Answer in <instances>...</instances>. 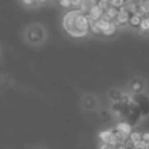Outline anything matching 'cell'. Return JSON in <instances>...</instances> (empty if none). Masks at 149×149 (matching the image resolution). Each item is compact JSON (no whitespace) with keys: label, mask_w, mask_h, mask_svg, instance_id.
Returning <instances> with one entry per match:
<instances>
[{"label":"cell","mask_w":149,"mask_h":149,"mask_svg":"<svg viewBox=\"0 0 149 149\" xmlns=\"http://www.w3.org/2000/svg\"><path fill=\"white\" fill-rule=\"evenodd\" d=\"M80 13H81L80 9H72L65 13L64 17H63V28H64V30L67 31L70 36L74 37V38H82V37H85L88 34V33H85V31L77 30V29L74 28V18H76Z\"/></svg>","instance_id":"6da1fadb"},{"label":"cell","mask_w":149,"mask_h":149,"mask_svg":"<svg viewBox=\"0 0 149 149\" xmlns=\"http://www.w3.org/2000/svg\"><path fill=\"white\" fill-rule=\"evenodd\" d=\"M74 28L77 30H81L88 33L89 31V20H88V16L84 13H80L76 18H74Z\"/></svg>","instance_id":"7a4b0ae2"},{"label":"cell","mask_w":149,"mask_h":149,"mask_svg":"<svg viewBox=\"0 0 149 149\" xmlns=\"http://www.w3.org/2000/svg\"><path fill=\"white\" fill-rule=\"evenodd\" d=\"M130 16H131V13L126 9V7H122V8H119L118 16H116V18H115L114 22H115L118 26L126 25V24H128V21H130Z\"/></svg>","instance_id":"3957f363"},{"label":"cell","mask_w":149,"mask_h":149,"mask_svg":"<svg viewBox=\"0 0 149 149\" xmlns=\"http://www.w3.org/2000/svg\"><path fill=\"white\" fill-rule=\"evenodd\" d=\"M103 15H105V10H103L98 4L94 5V7H92L89 9V12L86 13V16H88L89 20H100Z\"/></svg>","instance_id":"277c9868"},{"label":"cell","mask_w":149,"mask_h":149,"mask_svg":"<svg viewBox=\"0 0 149 149\" xmlns=\"http://www.w3.org/2000/svg\"><path fill=\"white\" fill-rule=\"evenodd\" d=\"M143 13L141 12H137V13H132L131 16H130V21L128 24L132 26V28H139L140 26V22H141L143 20Z\"/></svg>","instance_id":"5b68a950"},{"label":"cell","mask_w":149,"mask_h":149,"mask_svg":"<svg viewBox=\"0 0 149 149\" xmlns=\"http://www.w3.org/2000/svg\"><path fill=\"white\" fill-rule=\"evenodd\" d=\"M116 131L126 135V136H128V135L131 134V126H130L128 123H119L118 126H116Z\"/></svg>","instance_id":"8992f818"},{"label":"cell","mask_w":149,"mask_h":149,"mask_svg":"<svg viewBox=\"0 0 149 149\" xmlns=\"http://www.w3.org/2000/svg\"><path fill=\"white\" fill-rule=\"evenodd\" d=\"M118 12H119V9H116V8H114V7H109L107 9L105 10V16L109 18V20L115 21L116 16H118Z\"/></svg>","instance_id":"52a82bcc"},{"label":"cell","mask_w":149,"mask_h":149,"mask_svg":"<svg viewBox=\"0 0 149 149\" xmlns=\"http://www.w3.org/2000/svg\"><path fill=\"white\" fill-rule=\"evenodd\" d=\"M139 12H141L143 15H149V0H141L139 3Z\"/></svg>","instance_id":"ba28073f"},{"label":"cell","mask_w":149,"mask_h":149,"mask_svg":"<svg viewBox=\"0 0 149 149\" xmlns=\"http://www.w3.org/2000/svg\"><path fill=\"white\" fill-rule=\"evenodd\" d=\"M139 30L141 31H147L149 30V16H147V17H143L141 22H140V26H139Z\"/></svg>","instance_id":"9c48e42d"},{"label":"cell","mask_w":149,"mask_h":149,"mask_svg":"<svg viewBox=\"0 0 149 149\" xmlns=\"http://www.w3.org/2000/svg\"><path fill=\"white\" fill-rule=\"evenodd\" d=\"M126 5V0H110V7H114L116 9L124 7Z\"/></svg>","instance_id":"30bf717a"},{"label":"cell","mask_w":149,"mask_h":149,"mask_svg":"<svg viewBox=\"0 0 149 149\" xmlns=\"http://www.w3.org/2000/svg\"><path fill=\"white\" fill-rule=\"evenodd\" d=\"M141 137H143V135L140 134V132H131V134H130V140H131L134 144L137 141H140Z\"/></svg>","instance_id":"8fae6325"},{"label":"cell","mask_w":149,"mask_h":149,"mask_svg":"<svg viewBox=\"0 0 149 149\" xmlns=\"http://www.w3.org/2000/svg\"><path fill=\"white\" fill-rule=\"evenodd\" d=\"M111 135H113V132H111V131H103V132H101V134H100V137L106 143V141L109 140V137L111 136Z\"/></svg>","instance_id":"7c38bea8"},{"label":"cell","mask_w":149,"mask_h":149,"mask_svg":"<svg viewBox=\"0 0 149 149\" xmlns=\"http://www.w3.org/2000/svg\"><path fill=\"white\" fill-rule=\"evenodd\" d=\"M59 4L63 8H70L72 7V0H59Z\"/></svg>","instance_id":"4fadbf2b"},{"label":"cell","mask_w":149,"mask_h":149,"mask_svg":"<svg viewBox=\"0 0 149 149\" xmlns=\"http://www.w3.org/2000/svg\"><path fill=\"white\" fill-rule=\"evenodd\" d=\"M98 5L102 8L103 10H106L109 7H110V3H106V1H98Z\"/></svg>","instance_id":"5bb4252c"},{"label":"cell","mask_w":149,"mask_h":149,"mask_svg":"<svg viewBox=\"0 0 149 149\" xmlns=\"http://www.w3.org/2000/svg\"><path fill=\"white\" fill-rule=\"evenodd\" d=\"M22 3L25 5H33L36 3V0H22Z\"/></svg>","instance_id":"9a60e30c"},{"label":"cell","mask_w":149,"mask_h":149,"mask_svg":"<svg viewBox=\"0 0 149 149\" xmlns=\"http://www.w3.org/2000/svg\"><path fill=\"white\" fill-rule=\"evenodd\" d=\"M141 140H144L145 143H149V134H144V135H143Z\"/></svg>","instance_id":"2e32d148"},{"label":"cell","mask_w":149,"mask_h":149,"mask_svg":"<svg viewBox=\"0 0 149 149\" xmlns=\"http://www.w3.org/2000/svg\"><path fill=\"white\" fill-rule=\"evenodd\" d=\"M101 149H113V147H110V145H107V144H103L102 147H101Z\"/></svg>","instance_id":"e0dca14e"},{"label":"cell","mask_w":149,"mask_h":149,"mask_svg":"<svg viewBox=\"0 0 149 149\" xmlns=\"http://www.w3.org/2000/svg\"><path fill=\"white\" fill-rule=\"evenodd\" d=\"M36 1H39V3H45V1H47V0H36Z\"/></svg>","instance_id":"ac0fdd59"},{"label":"cell","mask_w":149,"mask_h":149,"mask_svg":"<svg viewBox=\"0 0 149 149\" xmlns=\"http://www.w3.org/2000/svg\"><path fill=\"white\" fill-rule=\"evenodd\" d=\"M98 1H106V3H110V0H98Z\"/></svg>","instance_id":"d6986e66"},{"label":"cell","mask_w":149,"mask_h":149,"mask_svg":"<svg viewBox=\"0 0 149 149\" xmlns=\"http://www.w3.org/2000/svg\"><path fill=\"white\" fill-rule=\"evenodd\" d=\"M147 149H149V147H148V148H147Z\"/></svg>","instance_id":"ffe728a7"}]
</instances>
